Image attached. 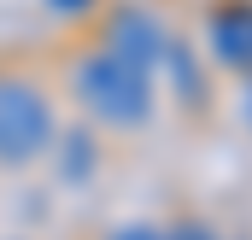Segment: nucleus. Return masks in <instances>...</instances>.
Instances as JSON below:
<instances>
[{"label":"nucleus","instance_id":"1a4fd4ad","mask_svg":"<svg viewBox=\"0 0 252 240\" xmlns=\"http://www.w3.org/2000/svg\"><path fill=\"white\" fill-rule=\"evenodd\" d=\"M241 112H247V118H252V88H247V100H241Z\"/></svg>","mask_w":252,"mask_h":240},{"label":"nucleus","instance_id":"423d86ee","mask_svg":"<svg viewBox=\"0 0 252 240\" xmlns=\"http://www.w3.org/2000/svg\"><path fill=\"white\" fill-rule=\"evenodd\" d=\"M112 240H170V229H158V223H124Z\"/></svg>","mask_w":252,"mask_h":240},{"label":"nucleus","instance_id":"6e6552de","mask_svg":"<svg viewBox=\"0 0 252 240\" xmlns=\"http://www.w3.org/2000/svg\"><path fill=\"white\" fill-rule=\"evenodd\" d=\"M47 6H53V12H88L94 0H47Z\"/></svg>","mask_w":252,"mask_h":240},{"label":"nucleus","instance_id":"39448f33","mask_svg":"<svg viewBox=\"0 0 252 240\" xmlns=\"http://www.w3.org/2000/svg\"><path fill=\"white\" fill-rule=\"evenodd\" d=\"M59 152H64V164H70V170H64L70 181H82V176H88V164H94V141H88V135H64V141H59Z\"/></svg>","mask_w":252,"mask_h":240},{"label":"nucleus","instance_id":"0eeeda50","mask_svg":"<svg viewBox=\"0 0 252 240\" xmlns=\"http://www.w3.org/2000/svg\"><path fill=\"white\" fill-rule=\"evenodd\" d=\"M170 240H217V235H211L205 223H182V229H176V235H170Z\"/></svg>","mask_w":252,"mask_h":240},{"label":"nucleus","instance_id":"f03ea898","mask_svg":"<svg viewBox=\"0 0 252 240\" xmlns=\"http://www.w3.org/2000/svg\"><path fill=\"white\" fill-rule=\"evenodd\" d=\"M47 141H53V112L41 88L0 76V164H30Z\"/></svg>","mask_w":252,"mask_h":240},{"label":"nucleus","instance_id":"20e7f679","mask_svg":"<svg viewBox=\"0 0 252 240\" xmlns=\"http://www.w3.org/2000/svg\"><path fill=\"white\" fill-rule=\"evenodd\" d=\"M211 53L235 70H252V6L247 0H229L211 12Z\"/></svg>","mask_w":252,"mask_h":240},{"label":"nucleus","instance_id":"f257e3e1","mask_svg":"<svg viewBox=\"0 0 252 240\" xmlns=\"http://www.w3.org/2000/svg\"><path fill=\"white\" fill-rule=\"evenodd\" d=\"M76 100L88 106V118L112 123V129H135V123L153 112V88L141 70L118 64L112 53H94V59L76 64Z\"/></svg>","mask_w":252,"mask_h":240},{"label":"nucleus","instance_id":"7ed1b4c3","mask_svg":"<svg viewBox=\"0 0 252 240\" xmlns=\"http://www.w3.org/2000/svg\"><path fill=\"white\" fill-rule=\"evenodd\" d=\"M164 47H170V35H164V24L147 12V6H118L112 18H106V53L129 70H141V76H153L158 64H164Z\"/></svg>","mask_w":252,"mask_h":240}]
</instances>
